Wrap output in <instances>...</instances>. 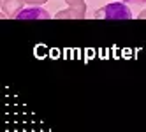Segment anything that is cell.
I'll list each match as a JSON object with an SVG mask.
<instances>
[{
  "instance_id": "obj_1",
  "label": "cell",
  "mask_w": 146,
  "mask_h": 132,
  "mask_svg": "<svg viewBox=\"0 0 146 132\" xmlns=\"http://www.w3.org/2000/svg\"><path fill=\"white\" fill-rule=\"evenodd\" d=\"M95 18L100 19H130L132 18V13L130 9L127 7V4L125 2H118V0H113V2H109L108 5H104L102 9H99V11L95 13Z\"/></svg>"
},
{
  "instance_id": "obj_2",
  "label": "cell",
  "mask_w": 146,
  "mask_h": 132,
  "mask_svg": "<svg viewBox=\"0 0 146 132\" xmlns=\"http://www.w3.org/2000/svg\"><path fill=\"white\" fill-rule=\"evenodd\" d=\"M49 13L40 5H30L28 9H23L18 14V19H49Z\"/></svg>"
},
{
  "instance_id": "obj_3",
  "label": "cell",
  "mask_w": 146,
  "mask_h": 132,
  "mask_svg": "<svg viewBox=\"0 0 146 132\" xmlns=\"http://www.w3.org/2000/svg\"><path fill=\"white\" fill-rule=\"evenodd\" d=\"M25 0H2V11L7 18H18V14L23 11Z\"/></svg>"
},
{
  "instance_id": "obj_4",
  "label": "cell",
  "mask_w": 146,
  "mask_h": 132,
  "mask_svg": "<svg viewBox=\"0 0 146 132\" xmlns=\"http://www.w3.org/2000/svg\"><path fill=\"white\" fill-rule=\"evenodd\" d=\"M55 18L56 19H83V18H86V5L69 7V9H64V11H58Z\"/></svg>"
},
{
  "instance_id": "obj_5",
  "label": "cell",
  "mask_w": 146,
  "mask_h": 132,
  "mask_svg": "<svg viewBox=\"0 0 146 132\" xmlns=\"http://www.w3.org/2000/svg\"><path fill=\"white\" fill-rule=\"evenodd\" d=\"M65 4L69 7H83V5H86L85 0H65Z\"/></svg>"
},
{
  "instance_id": "obj_6",
  "label": "cell",
  "mask_w": 146,
  "mask_h": 132,
  "mask_svg": "<svg viewBox=\"0 0 146 132\" xmlns=\"http://www.w3.org/2000/svg\"><path fill=\"white\" fill-rule=\"evenodd\" d=\"M25 2H27L28 5H42V4L48 2V0H25Z\"/></svg>"
},
{
  "instance_id": "obj_7",
  "label": "cell",
  "mask_w": 146,
  "mask_h": 132,
  "mask_svg": "<svg viewBox=\"0 0 146 132\" xmlns=\"http://www.w3.org/2000/svg\"><path fill=\"white\" fill-rule=\"evenodd\" d=\"M125 4H134V5H139V4H144L146 0H121Z\"/></svg>"
},
{
  "instance_id": "obj_8",
  "label": "cell",
  "mask_w": 146,
  "mask_h": 132,
  "mask_svg": "<svg viewBox=\"0 0 146 132\" xmlns=\"http://www.w3.org/2000/svg\"><path fill=\"white\" fill-rule=\"evenodd\" d=\"M137 18H139V19H146V11H141Z\"/></svg>"
}]
</instances>
